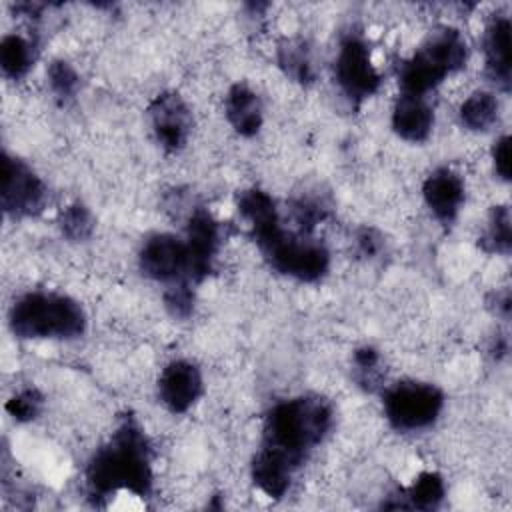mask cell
<instances>
[{"instance_id": "3", "label": "cell", "mask_w": 512, "mask_h": 512, "mask_svg": "<svg viewBox=\"0 0 512 512\" xmlns=\"http://www.w3.org/2000/svg\"><path fill=\"white\" fill-rule=\"evenodd\" d=\"M10 328L20 338H78L86 330V314L70 296L30 292L10 310Z\"/></svg>"}, {"instance_id": "2", "label": "cell", "mask_w": 512, "mask_h": 512, "mask_svg": "<svg viewBox=\"0 0 512 512\" xmlns=\"http://www.w3.org/2000/svg\"><path fill=\"white\" fill-rule=\"evenodd\" d=\"M332 426V408L324 398L300 396L276 404L264 422V446L280 452L296 468L322 442Z\"/></svg>"}, {"instance_id": "16", "label": "cell", "mask_w": 512, "mask_h": 512, "mask_svg": "<svg viewBox=\"0 0 512 512\" xmlns=\"http://www.w3.org/2000/svg\"><path fill=\"white\" fill-rule=\"evenodd\" d=\"M294 470L290 460L268 446H262L252 460V480L270 498H282L288 492Z\"/></svg>"}, {"instance_id": "24", "label": "cell", "mask_w": 512, "mask_h": 512, "mask_svg": "<svg viewBox=\"0 0 512 512\" xmlns=\"http://www.w3.org/2000/svg\"><path fill=\"white\" fill-rule=\"evenodd\" d=\"M48 84H50V90L54 92V96L58 100L66 102V100L74 98V94L78 92L80 76L72 68V64H68L66 60H54L48 66Z\"/></svg>"}, {"instance_id": "7", "label": "cell", "mask_w": 512, "mask_h": 512, "mask_svg": "<svg viewBox=\"0 0 512 512\" xmlns=\"http://www.w3.org/2000/svg\"><path fill=\"white\" fill-rule=\"evenodd\" d=\"M2 208L14 218L34 216L46 202V188L36 172L22 160L2 156Z\"/></svg>"}, {"instance_id": "30", "label": "cell", "mask_w": 512, "mask_h": 512, "mask_svg": "<svg viewBox=\"0 0 512 512\" xmlns=\"http://www.w3.org/2000/svg\"><path fill=\"white\" fill-rule=\"evenodd\" d=\"M356 244H358L360 254L366 256V258L378 256V254L382 252V248H384L382 236H380L376 230H372V228H362V230H358V234H356Z\"/></svg>"}, {"instance_id": "11", "label": "cell", "mask_w": 512, "mask_h": 512, "mask_svg": "<svg viewBox=\"0 0 512 512\" xmlns=\"http://www.w3.org/2000/svg\"><path fill=\"white\" fill-rule=\"evenodd\" d=\"M202 394L200 370L188 360L170 362L158 378V396L162 404L174 412L182 414L194 406Z\"/></svg>"}, {"instance_id": "6", "label": "cell", "mask_w": 512, "mask_h": 512, "mask_svg": "<svg viewBox=\"0 0 512 512\" xmlns=\"http://www.w3.org/2000/svg\"><path fill=\"white\" fill-rule=\"evenodd\" d=\"M334 72L340 90L352 102H362L370 98L380 86V74L372 64L370 50L366 42L356 34L342 38L336 54Z\"/></svg>"}, {"instance_id": "29", "label": "cell", "mask_w": 512, "mask_h": 512, "mask_svg": "<svg viewBox=\"0 0 512 512\" xmlns=\"http://www.w3.org/2000/svg\"><path fill=\"white\" fill-rule=\"evenodd\" d=\"M492 162H494V170L496 174L508 182L510 180V136L504 134L496 140L494 148H492Z\"/></svg>"}, {"instance_id": "13", "label": "cell", "mask_w": 512, "mask_h": 512, "mask_svg": "<svg viewBox=\"0 0 512 512\" xmlns=\"http://www.w3.org/2000/svg\"><path fill=\"white\" fill-rule=\"evenodd\" d=\"M484 56L486 72L492 82L504 92L510 90L512 70H510V20L506 16H496L488 22L484 30Z\"/></svg>"}, {"instance_id": "25", "label": "cell", "mask_w": 512, "mask_h": 512, "mask_svg": "<svg viewBox=\"0 0 512 512\" xmlns=\"http://www.w3.org/2000/svg\"><path fill=\"white\" fill-rule=\"evenodd\" d=\"M42 406H44L42 394L34 388H26V390H20L18 394H14L6 402V412L16 422H30L42 412Z\"/></svg>"}, {"instance_id": "32", "label": "cell", "mask_w": 512, "mask_h": 512, "mask_svg": "<svg viewBox=\"0 0 512 512\" xmlns=\"http://www.w3.org/2000/svg\"><path fill=\"white\" fill-rule=\"evenodd\" d=\"M506 350H508V344H506V340L504 338H496V342H494V346H492V354L496 356V358H500L502 354H506Z\"/></svg>"}, {"instance_id": "10", "label": "cell", "mask_w": 512, "mask_h": 512, "mask_svg": "<svg viewBox=\"0 0 512 512\" xmlns=\"http://www.w3.org/2000/svg\"><path fill=\"white\" fill-rule=\"evenodd\" d=\"M150 126L156 140L170 152L180 150L190 134L192 116L186 102L176 92L158 94L148 106Z\"/></svg>"}, {"instance_id": "19", "label": "cell", "mask_w": 512, "mask_h": 512, "mask_svg": "<svg viewBox=\"0 0 512 512\" xmlns=\"http://www.w3.org/2000/svg\"><path fill=\"white\" fill-rule=\"evenodd\" d=\"M500 104L492 92L476 90L460 106V120L468 130L486 132L498 122Z\"/></svg>"}, {"instance_id": "14", "label": "cell", "mask_w": 512, "mask_h": 512, "mask_svg": "<svg viewBox=\"0 0 512 512\" xmlns=\"http://www.w3.org/2000/svg\"><path fill=\"white\" fill-rule=\"evenodd\" d=\"M238 212L248 222L258 246L268 242L272 236H276L282 230L276 204L264 190H258V188L244 190L238 196Z\"/></svg>"}, {"instance_id": "5", "label": "cell", "mask_w": 512, "mask_h": 512, "mask_svg": "<svg viewBox=\"0 0 512 512\" xmlns=\"http://www.w3.org/2000/svg\"><path fill=\"white\" fill-rule=\"evenodd\" d=\"M260 250L274 270L302 282L320 280L330 266V254L320 242L292 236L284 230L260 244Z\"/></svg>"}, {"instance_id": "9", "label": "cell", "mask_w": 512, "mask_h": 512, "mask_svg": "<svg viewBox=\"0 0 512 512\" xmlns=\"http://www.w3.org/2000/svg\"><path fill=\"white\" fill-rule=\"evenodd\" d=\"M184 244L188 252V278L192 282H200L210 274L220 244L218 222L208 210L196 208L190 214Z\"/></svg>"}, {"instance_id": "8", "label": "cell", "mask_w": 512, "mask_h": 512, "mask_svg": "<svg viewBox=\"0 0 512 512\" xmlns=\"http://www.w3.org/2000/svg\"><path fill=\"white\" fill-rule=\"evenodd\" d=\"M140 270L158 282H182L188 278L186 244L172 234H154L140 248Z\"/></svg>"}, {"instance_id": "23", "label": "cell", "mask_w": 512, "mask_h": 512, "mask_svg": "<svg viewBox=\"0 0 512 512\" xmlns=\"http://www.w3.org/2000/svg\"><path fill=\"white\" fill-rule=\"evenodd\" d=\"M60 230L68 240L84 242L94 232V218L84 204H70L60 212Z\"/></svg>"}, {"instance_id": "27", "label": "cell", "mask_w": 512, "mask_h": 512, "mask_svg": "<svg viewBox=\"0 0 512 512\" xmlns=\"http://www.w3.org/2000/svg\"><path fill=\"white\" fill-rule=\"evenodd\" d=\"M164 304L174 318H188L194 308V294L190 290L188 280L170 284V288L164 294Z\"/></svg>"}, {"instance_id": "1", "label": "cell", "mask_w": 512, "mask_h": 512, "mask_svg": "<svg viewBox=\"0 0 512 512\" xmlns=\"http://www.w3.org/2000/svg\"><path fill=\"white\" fill-rule=\"evenodd\" d=\"M92 498H108L120 490L146 496L152 488L150 446L134 418H124L110 440L94 452L86 466Z\"/></svg>"}, {"instance_id": "17", "label": "cell", "mask_w": 512, "mask_h": 512, "mask_svg": "<svg viewBox=\"0 0 512 512\" xmlns=\"http://www.w3.org/2000/svg\"><path fill=\"white\" fill-rule=\"evenodd\" d=\"M226 118L242 136L258 134L262 126V102L246 84H234L226 96Z\"/></svg>"}, {"instance_id": "28", "label": "cell", "mask_w": 512, "mask_h": 512, "mask_svg": "<svg viewBox=\"0 0 512 512\" xmlns=\"http://www.w3.org/2000/svg\"><path fill=\"white\" fill-rule=\"evenodd\" d=\"M292 212H294V220L298 222V226L304 232H310L320 220H324L326 206L314 198H300V200H296Z\"/></svg>"}, {"instance_id": "20", "label": "cell", "mask_w": 512, "mask_h": 512, "mask_svg": "<svg viewBox=\"0 0 512 512\" xmlns=\"http://www.w3.org/2000/svg\"><path fill=\"white\" fill-rule=\"evenodd\" d=\"M278 66L298 84H310L314 80L310 50L300 38H284L278 44Z\"/></svg>"}, {"instance_id": "15", "label": "cell", "mask_w": 512, "mask_h": 512, "mask_svg": "<svg viewBox=\"0 0 512 512\" xmlns=\"http://www.w3.org/2000/svg\"><path fill=\"white\" fill-rule=\"evenodd\" d=\"M434 114L424 96L402 94L392 112L394 132L408 142H424L430 136Z\"/></svg>"}, {"instance_id": "31", "label": "cell", "mask_w": 512, "mask_h": 512, "mask_svg": "<svg viewBox=\"0 0 512 512\" xmlns=\"http://www.w3.org/2000/svg\"><path fill=\"white\" fill-rule=\"evenodd\" d=\"M494 304H496L494 306L496 316H500L502 320H508V316H510V292H508V288L494 294Z\"/></svg>"}, {"instance_id": "21", "label": "cell", "mask_w": 512, "mask_h": 512, "mask_svg": "<svg viewBox=\"0 0 512 512\" xmlns=\"http://www.w3.org/2000/svg\"><path fill=\"white\" fill-rule=\"evenodd\" d=\"M34 62V48L30 40L18 36V34H8L0 42V66L2 72L10 78H22Z\"/></svg>"}, {"instance_id": "26", "label": "cell", "mask_w": 512, "mask_h": 512, "mask_svg": "<svg viewBox=\"0 0 512 512\" xmlns=\"http://www.w3.org/2000/svg\"><path fill=\"white\" fill-rule=\"evenodd\" d=\"M380 356L372 346H362L354 352V374L360 386L372 390L380 378Z\"/></svg>"}, {"instance_id": "4", "label": "cell", "mask_w": 512, "mask_h": 512, "mask_svg": "<svg viewBox=\"0 0 512 512\" xmlns=\"http://www.w3.org/2000/svg\"><path fill=\"white\" fill-rule=\"evenodd\" d=\"M442 408V392L426 382H398L384 394V414L400 432H414L432 426Z\"/></svg>"}, {"instance_id": "18", "label": "cell", "mask_w": 512, "mask_h": 512, "mask_svg": "<svg viewBox=\"0 0 512 512\" xmlns=\"http://www.w3.org/2000/svg\"><path fill=\"white\" fill-rule=\"evenodd\" d=\"M446 486L440 474L422 472L406 490H400L394 500L384 502V508H412V510H434L442 504Z\"/></svg>"}, {"instance_id": "22", "label": "cell", "mask_w": 512, "mask_h": 512, "mask_svg": "<svg viewBox=\"0 0 512 512\" xmlns=\"http://www.w3.org/2000/svg\"><path fill=\"white\" fill-rule=\"evenodd\" d=\"M480 244L490 254H508L512 246V226L508 206H494L488 214V222Z\"/></svg>"}, {"instance_id": "12", "label": "cell", "mask_w": 512, "mask_h": 512, "mask_svg": "<svg viewBox=\"0 0 512 512\" xmlns=\"http://www.w3.org/2000/svg\"><path fill=\"white\" fill-rule=\"evenodd\" d=\"M422 194L430 212L442 224H452L464 202V182L454 170L438 168L426 178Z\"/></svg>"}]
</instances>
